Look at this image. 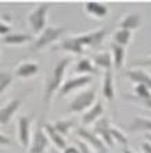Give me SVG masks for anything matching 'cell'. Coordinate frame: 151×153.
Returning a JSON list of instances; mask_svg holds the SVG:
<instances>
[{"mask_svg":"<svg viewBox=\"0 0 151 153\" xmlns=\"http://www.w3.org/2000/svg\"><path fill=\"white\" fill-rule=\"evenodd\" d=\"M13 81V75L8 71H0V92L4 93Z\"/></svg>","mask_w":151,"mask_h":153,"instance_id":"obj_28","label":"cell"},{"mask_svg":"<svg viewBox=\"0 0 151 153\" xmlns=\"http://www.w3.org/2000/svg\"><path fill=\"white\" fill-rule=\"evenodd\" d=\"M141 149H143L144 153H151V143L150 142H144L141 145Z\"/></svg>","mask_w":151,"mask_h":153,"instance_id":"obj_34","label":"cell"},{"mask_svg":"<svg viewBox=\"0 0 151 153\" xmlns=\"http://www.w3.org/2000/svg\"><path fill=\"white\" fill-rule=\"evenodd\" d=\"M132 64L136 67H151V57H146V59H137L133 60Z\"/></svg>","mask_w":151,"mask_h":153,"instance_id":"obj_30","label":"cell"},{"mask_svg":"<svg viewBox=\"0 0 151 153\" xmlns=\"http://www.w3.org/2000/svg\"><path fill=\"white\" fill-rule=\"evenodd\" d=\"M96 99H97V91L96 89H88L83 92L78 93L68 105V113L76 114V113H83L85 110L90 109L96 105Z\"/></svg>","mask_w":151,"mask_h":153,"instance_id":"obj_3","label":"cell"},{"mask_svg":"<svg viewBox=\"0 0 151 153\" xmlns=\"http://www.w3.org/2000/svg\"><path fill=\"white\" fill-rule=\"evenodd\" d=\"M39 73V64L35 61H24L15 68L14 74L18 78H32Z\"/></svg>","mask_w":151,"mask_h":153,"instance_id":"obj_13","label":"cell"},{"mask_svg":"<svg viewBox=\"0 0 151 153\" xmlns=\"http://www.w3.org/2000/svg\"><path fill=\"white\" fill-rule=\"evenodd\" d=\"M122 153H135V152H133V150H132L130 148H127V146H125V148L122 149Z\"/></svg>","mask_w":151,"mask_h":153,"instance_id":"obj_36","label":"cell"},{"mask_svg":"<svg viewBox=\"0 0 151 153\" xmlns=\"http://www.w3.org/2000/svg\"><path fill=\"white\" fill-rule=\"evenodd\" d=\"M111 137H112V141L114 142L116 141L118 143H121L123 148L127 146V137L121 131V129L115 128V127H111Z\"/></svg>","mask_w":151,"mask_h":153,"instance_id":"obj_27","label":"cell"},{"mask_svg":"<svg viewBox=\"0 0 151 153\" xmlns=\"http://www.w3.org/2000/svg\"><path fill=\"white\" fill-rule=\"evenodd\" d=\"M65 27H53V25H49L46 27L43 32L38 35L35 40H33V43H32V50L33 52H38V50H42V49L47 48L50 46L52 43H54L56 40H58L61 36H63L64 33H65Z\"/></svg>","mask_w":151,"mask_h":153,"instance_id":"obj_4","label":"cell"},{"mask_svg":"<svg viewBox=\"0 0 151 153\" xmlns=\"http://www.w3.org/2000/svg\"><path fill=\"white\" fill-rule=\"evenodd\" d=\"M141 27V16L137 13L126 14L119 22V29H127V31H135Z\"/></svg>","mask_w":151,"mask_h":153,"instance_id":"obj_18","label":"cell"},{"mask_svg":"<svg viewBox=\"0 0 151 153\" xmlns=\"http://www.w3.org/2000/svg\"><path fill=\"white\" fill-rule=\"evenodd\" d=\"M75 71L78 74H83V75H97L100 73L99 68L91 63L90 59H80L75 65Z\"/></svg>","mask_w":151,"mask_h":153,"instance_id":"obj_20","label":"cell"},{"mask_svg":"<svg viewBox=\"0 0 151 153\" xmlns=\"http://www.w3.org/2000/svg\"><path fill=\"white\" fill-rule=\"evenodd\" d=\"M105 35H107V31L104 28H100L94 32H89L85 35L64 38L61 42H58L57 46H54V50H64V52H69L72 54L80 56L85 48H96L103 43Z\"/></svg>","mask_w":151,"mask_h":153,"instance_id":"obj_1","label":"cell"},{"mask_svg":"<svg viewBox=\"0 0 151 153\" xmlns=\"http://www.w3.org/2000/svg\"><path fill=\"white\" fill-rule=\"evenodd\" d=\"M93 64L97 68H104L107 71V70L111 68V65H112V54L108 52L97 53V54L93 56Z\"/></svg>","mask_w":151,"mask_h":153,"instance_id":"obj_21","label":"cell"},{"mask_svg":"<svg viewBox=\"0 0 151 153\" xmlns=\"http://www.w3.org/2000/svg\"><path fill=\"white\" fill-rule=\"evenodd\" d=\"M130 39H132V31H127V29H118L114 33V43L119 45L122 48L127 46Z\"/></svg>","mask_w":151,"mask_h":153,"instance_id":"obj_24","label":"cell"},{"mask_svg":"<svg viewBox=\"0 0 151 153\" xmlns=\"http://www.w3.org/2000/svg\"><path fill=\"white\" fill-rule=\"evenodd\" d=\"M127 99H130V100L136 102V103H140V105L146 106L147 109H150V110H151V99H147V100H139V99H135L133 96H127Z\"/></svg>","mask_w":151,"mask_h":153,"instance_id":"obj_31","label":"cell"},{"mask_svg":"<svg viewBox=\"0 0 151 153\" xmlns=\"http://www.w3.org/2000/svg\"><path fill=\"white\" fill-rule=\"evenodd\" d=\"M49 145H50V139H49L47 134L44 131V125L38 124L35 132L32 135L29 153H46Z\"/></svg>","mask_w":151,"mask_h":153,"instance_id":"obj_7","label":"cell"},{"mask_svg":"<svg viewBox=\"0 0 151 153\" xmlns=\"http://www.w3.org/2000/svg\"><path fill=\"white\" fill-rule=\"evenodd\" d=\"M93 81V76L91 75H80V76H75V78H71V79L65 81L63 84V86L60 88L58 93L60 96H67L69 93L75 92L78 89L85 88L86 85H89Z\"/></svg>","mask_w":151,"mask_h":153,"instance_id":"obj_8","label":"cell"},{"mask_svg":"<svg viewBox=\"0 0 151 153\" xmlns=\"http://www.w3.org/2000/svg\"><path fill=\"white\" fill-rule=\"evenodd\" d=\"M49 10H50V4L49 3H42L28 16L27 21H28V24H29V27H31V29H32V32L33 33L40 35V33L46 29Z\"/></svg>","mask_w":151,"mask_h":153,"instance_id":"obj_5","label":"cell"},{"mask_svg":"<svg viewBox=\"0 0 151 153\" xmlns=\"http://www.w3.org/2000/svg\"><path fill=\"white\" fill-rule=\"evenodd\" d=\"M31 125H32V116H21L18 117V141L20 145L25 149L31 146Z\"/></svg>","mask_w":151,"mask_h":153,"instance_id":"obj_9","label":"cell"},{"mask_svg":"<svg viewBox=\"0 0 151 153\" xmlns=\"http://www.w3.org/2000/svg\"><path fill=\"white\" fill-rule=\"evenodd\" d=\"M126 76L136 85H144L148 89H151V75L143 70H127Z\"/></svg>","mask_w":151,"mask_h":153,"instance_id":"obj_14","label":"cell"},{"mask_svg":"<svg viewBox=\"0 0 151 153\" xmlns=\"http://www.w3.org/2000/svg\"><path fill=\"white\" fill-rule=\"evenodd\" d=\"M85 11L89 16L96 17V18H104L108 14V7L103 3H97V1H89L85 6Z\"/></svg>","mask_w":151,"mask_h":153,"instance_id":"obj_19","label":"cell"},{"mask_svg":"<svg viewBox=\"0 0 151 153\" xmlns=\"http://www.w3.org/2000/svg\"><path fill=\"white\" fill-rule=\"evenodd\" d=\"M32 35L29 33H10L3 38V43L6 45H24L32 42Z\"/></svg>","mask_w":151,"mask_h":153,"instance_id":"obj_23","label":"cell"},{"mask_svg":"<svg viewBox=\"0 0 151 153\" xmlns=\"http://www.w3.org/2000/svg\"><path fill=\"white\" fill-rule=\"evenodd\" d=\"M0 139H1V141H0V143H1V145H10V143H11V141H10L7 137H4V134H1V135H0Z\"/></svg>","mask_w":151,"mask_h":153,"instance_id":"obj_35","label":"cell"},{"mask_svg":"<svg viewBox=\"0 0 151 153\" xmlns=\"http://www.w3.org/2000/svg\"><path fill=\"white\" fill-rule=\"evenodd\" d=\"M111 50H112V65L115 70L122 68L123 65V60H125V48L119 46L112 42L111 43Z\"/></svg>","mask_w":151,"mask_h":153,"instance_id":"obj_22","label":"cell"},{"mask_svg":"<svg viewBox=\"0 0 151 153\" xmlns=\"http://www.w3.org/2000/svg\"><path fill=\"white\" fill-rule=\"evenodd\" d=\"M10 32V25L4 24V22H1L0 24V33H1V36H7V33Z\"/></svg>","mask_w":151,"mask_h":153,"instance_id":"obj_32","label":"cell"},{"mask_svg":"<svg viewBox=\"0 0 151 153\" xmlns=\"http://www.w3.org/2000/svg\"><path fill=\"white\" fill-rule=\"evenodd\" d=\"M43 125H44V131L47 134L50 142H53V145L60 150L65 149V148H67V141H65V138L54 128V125L53 124H43Z\"/></svg>","mask_w":151,"mask_h":153,"instance_id":"obj_15","label":"cell"},{"mask_svg":"<svg viewBox=\"0 0 151 153\" xmlns=\"http://www.w3.org/2000/svg\"><path fill=\"white\" fill-rule=\"evenodd\" d=\"M76 146L80 150V153H93V149L85 141H82V139H76Z\"/></svg>","mask_w":151,"mask_h":153,"instance_id":"obj_29","label":"cell"},{"mask_svg":"<svg viewBox=\"0 0 151 153\" xmlns=\"http://www.w3.org/2000/svg\"><path fill=\"white\" fill-rule=\"evenodd\" d=\"M93 131L103 139V142L108 148L114 146V141H112V137H111V125H110V120L107 117H101V118H99L96 121Z\"/></svg>","mask_w":151,"mask_h":153,"instance_id":"obj_10","label":"cell"},{"mask_svg":"<svg viewBox=\"0 0 151 153\" xmlns=\"http://www.w3.org/2000/svg\"><path fill=\"white\" fill-rule=\"evenodd\" d=\"M53 125H54V128H56L63 137H67L68 134H69V129L75 125V120H72V118H69V120H58Z\"/></svg>","mask_w":151,"mask_h":153,"instance_id":"obj_25","label":"cell"},{"mask_svg":"<svg viewBox=\"0 0 151 153\" xmlns=\"http://www.w3.org/2000/svg\"><path fill=\"white\" fill-rule=\"evenodd\" d=\"M146 139H147V141L151 143V134H146Z\"/></svg>","mask_w":151,"mask_h":153,"instance_id":"obj_38","label":"cell"},{"mask_svg":"<svg viewBox=\"0 0 151 153\" xmlns=\"http://www.w3.org/2000/svg\"><path fill=\"white\" fill-rule=\"evenodd\" d=\"M103 113H104L103 102H101V100H97V102H96V105L93 106V107H90V109H89L88 111L83 114L82 120H80V123H82V127H85V128H86V127H89L90 124H94V123L99 120V118H101Z\"/></svg>","mask_w":151,"mask_h":153,"instance_id":"obj_11","label":"cell"},{"mask_svg":"<svg viewBox=\"0 0 151 153\" xmlns=\"http://www.w3.org/2000/svg\"><path fill=\"white\" fill-rule=\"evenodd\" d=\"M1 18H3V20H1V22H4V21H7V22H10V16H1Z\"/></svg>","mask_w":151,"mask_h":153,"instance_id":"obj_37","label":"cell"},{"mask_svg":"<svg viewBox=\"0 0 151 153\" xmlns=\"http://www.w3.org/2000/svg\"><path fill=\"white\" fill-rule=\"evenodd\" d=\"M63 153H80V150L78 149V146H67L63 150Z\"/></svg>","mask_w":151,"mask_h":153,"instance_id":"obj_33","label":"cell"},{"mask_svg":"<svg viewBox=\"0 0 151 153\" xmlns=\"http://www.w3.org/2000/svg\"><path fill=\"white\" fill-rule=\"evenodd\" d=\"M127 129L130 132H146L151 134V118H146V117H133L132 123L129 124Z\"/></svg>","mask_w":151,"mask_h":153,"instance_id":"obj_17","label":"cell"},{"mask_svg":"<svg viewBox=\"0 0 151 153\" xmlns=\"http://www.w3.org/2000/svg\"><path fill=\"white\" fill-rule=\"evenodd\" d=\"M71 57H64L60 61H57L56 65L49 71V75L46 78L44 82V95H43V100L47 106H50L52 97L56 92L60 91V88L63 86V81H64V75L67 71V67L71 63Z\"/></svg>","mask_w":151,"mask_h":153,"instance_id":"obj_2","label":"cell"},{"mask_svg":"<svg viewBox=\"0 0 151 153\" xmlns=\"http://www.w3.org/2000/svg\"><path fill=\"white\" fill-rule=\"evenodd\" d=\"M101 92L105 100L112 102L115 96V89H114V75H112L111 70H107L104 73L103 78V86H101Z\"/></svg>","mask_w":151,"mask_h":153,"instance_id":"obj_16","label":"cell"},{"mask_svg":"<svg viewBox=\"0 0 151 153\" xmlns=\"http://www.w3.org/2000/svg\"><path fill=\"white\" fill-rule=\"evenodd\" d=\"M20 106H21V99H14V100L8 102L7 105L1 107V110H0V123H1V125H7L11 121L14 114L20 109Z\"/></svg>","mask_w":151,"mask_h":153,"instance_id":"obj_12","label":"cell"},{"mask_svg":"<svg viewBox=\"0 0 151 153\" xmlns=\"http://www.w3.org/2000/svg\"><path fill=\"white\" fill-rule=\"evenodd\" d=\"M76 137L85 141L90 146L94 152L99 153H107V148L108 146L103 142V139L94 132V131H90V129L85 128V127H80V128H76Z\"/></svg>","mask_w":151,"mask_h":153,"instance_id":"obj_6","label":"cell"},{"mask_svg":"<svg viewBox=\"0 0 151 153\" xmlns=\"http://www.w3.org/2000/svg\"><path fill=\"white\" fill-rule=\"evenodd\" d=\"M135 93H136V96H133V97H135V99H139V100L151 99V89H148L147 86H144V85H136Z\"/></svg>","mask_w":151,"mask_h":153,"instance_id":"obj_26","label":"cell"}]
</instances>
